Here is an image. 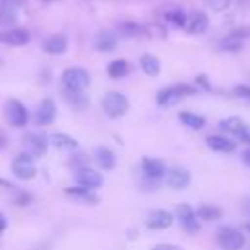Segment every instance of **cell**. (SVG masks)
Returning <instances> with one entry per match:
<instances>
[{"label": "cell", "instance_id": "1", "mask_svg": "<svg viewBox=\"0 0 250 250\" xmlns=\"http://www.w3.org/2000/svg\"><path fill=\"white\" fill-rule=\"evenodd\" d=\"M90 84V74L88 70L80 66H70L62 72V86L64 92H84Z\"/></svg>", "mask_w": 250, "mask_h": 250}, {"label": "cell", "instance_id": "2", "mask_svg": "<svg viewBox=\"0 0 250 250\" xmlns=\"http://www.w3.org/2000/svg\"><path fill=\"white\" fill-rule=\"evenodd\" d=\"M191 94H195L193 86H189V84H176V86L160 90L156 94V104L162 105V107H170V105L178 104L184 96H191Z\"/></svg>", "mask_w": 250, "mask_h": 250}, {"label": "cell", "instance_id": "3", "mask_svg": "<svg viewBox=\"0 0 250 250\" xmlns=\"http://www.w3.org/2000/svg\"><path fill=\"white\" fill-rule=\"evenodd\" d=\"M244 234L240 230H236L234 227H219L217 230V244L221 246V250H242L244 246Z\"/></svg>", "mask_w": 250, "mask_h": 250}, {"label": "cell", "instance_id": "4", "mask_svg": "<svg viewBox=\"0 0 250 250\" xmlns=\"http://www.w3.org/2000/svg\"><path fill=\"white\" fill-rule=\"evenodd\" d=\"M102 107L109 117H121L129 109V100L121 92H107L102 98Z\"/></svg>", "mask_w": 250, "mask_h": 250}, {"label": "cell", "instance_id": "5", "mask_svg": "<svg viewBox=\"0 0 250 250\" xmlns=\"http://www.w3.org/2000/svg\"><path fill=\"white\" fill-rule=\"evenodd\" d=\"M12 172L16 178L20 180H31L35 176V162H33V156L27 154V152H21L18 154L14 160H12Z\"/></svg>", "mask_w": 250, "mask_h": 250}, {"label": "cell", "instance_id": "6", "mask_svg": "<svg viewBox=\"0 0 250 250\" xmlns=\"http://www.w3.org/2000/svg\"><path fill=\"white\" fill-rule=\"evenodd\" d=\"M176 215H178V221H180V225L186 232L193 234V232L199 230V217L188 203H180L178 209H176Z\"/></svg>", "mask_w": 250, "mask_h": 250}, {"label": "cell", "instance_id": "7", "mask_svg": "<svg viewBox=\"0 0 250 250\" xmlns=\"http://www.w3.org/2000/svg\"><path fill=\"white\" fill-rule=\"evenodd\" d=\"M27 109L20 100H8L6 104V119L14 127H23L27 123Z\"/></svg>", "mask_w": 250, "mask_h": 250}, {"label": "cell", "instance_id": "8", "mask_svg": "<svg viewBox=\"0 0 250 250\" xmlns=\"http://www.w3.org/2000/svg\"><path fill=\"white\" fill-rule=\"evenodd\" d=\"M74 180L78 182V186L88 188V189H96V188H100V186H102V182H104L102 174H100V172H96L94 168H88V166L78 168V170L74 172Z\"/></svg>", "mask_w": 250, "mask_h": 250}, {"label": "cell", "instance_id": "9", "mask_svg": "<svg viewBox=\"0 0 250 250\" xmlns=\"http://www.w3.org/2000/svg\"><path fill=\"white\" fill-rule=\"evenodd\" d=\"M47 145H49L47 137H43L39 133H27L23 137V148L31 156H43L47 150Z\"/></svg>", "mask_w": 250, "mask_h": 250}, {"label": "cell", "instance_id": "10", "mask_svg": "<svg viewBox=\"0 0 250 250\" xmlns=\"http://www.w3.org/2000/svg\"><path fill=\"white\" fill-rule=\"evenodd\" d=\"M29 41V31L21 29V27H12V29H4L0 31V43L10 45V47H21Z\"/></svg>", "mask_w": 250, "mask_h": 250}, {"label": "cell", "instance_id": "11", "mask_svg": "<svg viewBox=\"0 0 250 250\" xmlns=\"http://www.w3.org/2000/svg\"><path fill=\"white\" fill-rule=\"evenodd\" d=\"M166 182L172 189H184V188L189 186L191 176L186 168H172V170L166 172Z\"/></svg>", "mask_w": 250, "mask_h": 250}, {"label": "cell", "instance_id": "12", "mask_svg": "<svg viewBox=\"0 0 250 250\" xmlns=\"http://www.w3.org/2000/svg\"><path fill=\"white\" fill-rule=\"evenodd\" d=\"M55 113H57L55 102L51 98H45V100H41V104H39V107L35 111V121L39 125H49V123H53Z\"/></svg>", "mask_w": 250, "mask_h": 250}, {"label": "cell", "instance_id": "13", "mask_svg": "<svg viewBox=\"0 0 250 250\" xmlns=\"http://www.w3.org/2000/svg\"><path fill=\"white\" fill-rule=\"evenodd\" d=\"M94 47L102 53H107V51H113L117 47V35L109 29H102L96 33L94 37Z\"/></svg>", "mask_w": 250, "mask_h": 250}, {"label": "cell", "instance_id": "14", "mask_svg": "<svg viewBox=\"0 0 250 250\" xmlns=\"http://www.w3.org/2000/svg\"><path fill=\"white\" fill-rule=\"evenodd\" d=\"M209 27V18L205 12H193L189 18H188V23H186V31L188 33H193V35H199L203 31H207Z\"/></svg>", "mask_w": 250, "mask_h": 250}, {"label": "cell", "instance_id": "15", "mask_svg": "<svg viewBox=\"0 0 250 250\" xmlns=\"http://www.w3.org/2000/svg\"><path fill=\"white\" fill-rule=\"evenodd\" d=\"M172 221H174L172 213L158 209V211H152V213L148 215V219H146V227L152 229V230H162V229H168V227L172 225Z\"/></svg>", "mask_w": 250, "mask_h": 250}, {"label": "cell", "instance_id": "16", "mask_svg": "<svg viewBox=\"0 0 250 250\" xmlns=\"http://www.w3.org/2000/svg\"><path fill=\"white\" fill-rule=\"evenodd\" d=\"M219 127H221L225 133H230V135H236V137H242L244 133H248L246 121H244L242 117H236V115L223 119V121L219 123Z\"/></svg>", "mask_w": 250, "mask_h": 250}, {"label": "cell", "instance_id": "17", "mask_svg": "<svg viewBox=\"0 0 250 250\" xmlns=\"http://www.w3.org/2000/svg\"><path fill=\"white\" fill-rule=\"evenodd\" d=\"M141 166H143V174H145L148 180H160V178L166 174L164 164H162L160 160H156V158H143Z\"/></svg>", "mask_w": 250, "mask_h": 250}, {"label": "cell", "instance_id": "18", "mask_svg": "<svg viewBox=\"0 0 250 250\" xmlns=\"http://www.w3.org/2000/svg\"><path fill=\"white\" fill-rule=\"evenodd\" d=\"M66 47H68L66 35H51V37H47L43 41V49L47 53H51V55H61V53L66 51Z\"/></svg>", "mask_w": 250, "mask_h": 250}, {"label": "cell", "instance_id": "19", "mask_svg": "<svg viewBox=\"0 0 250 250\" xmlns=\"http://www.w3.org/2000/svg\"><path fill=\"white\" fill-rule=\"evenodd\" d=\"M207 146L217 150V152H232L236 148V143L227 139V137H221V135H209L207 137Z\"/></svg>", "mask_w": 250, "mask_h": 250}, {"label": "cell", "instance_id": "20", "mask_svg": "<svg viewBox=\"0 0 250 250\" xmlns=\"http://www.w3.org/2000/svg\"><path fill=\"white\" fill-rule=\"evenodd\" d=\"M49 141H51L57 148H61V150H76V148H78V141H76L74 137L66 135V133H53Z\"/></svg>", "mask_w": 250, "mask_h": 250}, {"label": "cell", "instance_id": "21", "mask_svg": "<svg viewBox=\"0 0 250 250\" xmlns=\"http://www.w3.org/2000/svg\"><path fill=\"white\" fill-rule=\"evenodd\" d=\"M96 162H98V166L100 168H104V170H111L113 166H115V154L109 150V148H105V146H100L98 150H96Z\"/></svg>", "mask_w": 250, "mask_h": 250}, {"label": "cell", "instance_id": "22", "mask_svg": "<svg viewBox=\"0 0 250 250\" xmlns=\"http://www.w3.org/2000/svg\"><path fill=\"white\" fill-rule=\"evenodd\" d=\"M164 20H166L168 23L176 25V27H186V23H188V16L184 14V10H180V8H176V6L164 12Z\"/></svg>", "mask_w": 250, "mask_h": 250}, {"label": "cell", "instance_id": "23", "mask_svg": "<svg viewBox=\"0 0 250 250\" xmlns=\"http://www.w3.org/2000/svg\"><path fill=\"white\" fill-rule=\"evenodd\" d=\"M141 68H143V72L145 74H148V76H156L158 72H160V61L154 57V55H143L141 57Z\"/></svg>", "mask_w": 250, "mask_h": 250}, {"label": "cell", "instance_id": "24", "mask_svg": "<svg viewBox=\"0 0 250 250\" xmlns=\"http://www.w3.org/2000/svg\"><path fill=\"white\" fill-rule=\"evenodd\" d=\"M178 117L186 127H189L193 131H199V129L205 127V117H201V115H195V113H189V111H182Z\"/></svg>", "mask_w": 250, "mask_h": 250}, {"label": "cell", "instance_id": "25", "mask_svg": "<svg viewBox=\"0 0 250 250\" xmlns=\"http://www.w3.org/2000/svg\"><path fill=\"white\" fill-rule=\"evenodd\" d=\"M117 29H119V33L125 35V37H139V35L145 33V27H143L141 23H137V21H121V23L117 25Z\"/></svg>", "mask_w": 250, "mask_h": 250}, {"label": "cell", "instance_id": "26", "mask_svg": "<svg viewBox=\"0 0 250 250\" xmlns=\"http://www.w3.org/2000/svg\"><path fill=\"white\" fill-rule=\"evenodd\" d=\"M18 8L16 6H12V4H8V2H4V0H0V23H4V25H10V23H14L16 21V18H18Z\"/></svg>", "mask_w": 250, "mask_h": 250}, {"label": "cell", "instance_id": "27", "mask_svg": "<svg viewBox=\"0 0 250 250\" xmlns=\"http://www.w3.org/2000/svg\"><path fill=\"white\" fill-rule=\"evenodd\" d=\"M127 72H129V62H127L125 59H115V61H111L109 66H107V74H109L111 78H121V76H125Z\"/></svg>", "mask_w": 250, "mask_h": 250}, {"label": "cell", "instance_id": "28", "mask_svg": "<svg viewBox=\"0 0 250 250\" xmlns=\"http://www.w3.org/2000/svg\"><path fill=\"white\" fill-rule=\"evenodd\" d=\"M195 213H197V217L201 221H217L223 215V211L219 207H215V205H199V209Z\"/></svg>", "mask_w": 250, "mask_h": 250}, {"label": "cell", "instance_id": "29", "mask_svg": "<svg viewBox=\"0 0 250 250\" xmlns=\"http://www.w3.org/2000/svg\"><path fill=\"white\" fill-rule=\"evenodd\" d=\"M64 94H66L68 102H70L76 109H84V107L88 105V100H86L84 92H64Z\"/></svg>", "mask_w": 250, "mask_h": 250}, {"label": "cell", "instance_id": "30", "mask_svg": "<svg viewBox=\"0 0 250 250\" xmlns=\"http://www.w3.org/2000/svg\"><path fill=\"white\" fill-rule=\"evenodd\" d=\"M240 47H242V41H238V39H234V37H230V35H227V37L219 43V49H221V51H230V53L240 51Z\"/></svg>", "mask_w": 250, "mask_h": 250}, {"label": "cell", "instance_id": "31", "mask_svg": "<svg viewBox=\"0 0 250 250\" xmlns=\"http://www.w3.org/2000/svg\"><path fill=\"white\" fill-rule=\"evenodd\" d=\"M205 6L213 12H225L230 6V0H205Z\"/></svg>", "mask_w": 250, "mask_h": 250}, {"label": "cell", "instance_id": "32", "mask_svg": "<svg viewBox=\"0 0 250 250\" xmlns=\"http://www.w3.org/2000/svg\"><path fill=\"white\" fill-rule=\"evenodd\" d=\"M66 193L76 195V197H84V199H94V195L90 193V189H88V188H68V189H66Z\"/></svg>", "mask_w": 250, "mask_h": 250}, {"label": "cell", "instance_id": "33", "mask_svg": "<svg viewBox=\"0 0 250 250\" xmlns=\"http://www.w3.org/2000/svg\"><path fill=\"white\" fill-rule=\"evenodd\" d=\"M229 35H230V37H234V39H238V41L250 39V27H238V29H232Z\"/></svg>", "mask_w": 250, "mask_h": 250}, {"label": "cell", "instance_id": "34", "mask_svg": "<svg viewBox=\"0 0 250 250\" xmlns=\"http://www.w3.org/2000/svg\"><path fill=\"white\" fill-rule=\"evenodd\" d=\"M234 94H236V96H240V98H248V100H250V86L240 84V86H236V88H234Z\"/></svg>", "mask_w": 250, "mask_h": 250}, {"label": "cell", "instance_id": "35", "mask_svg": "<svg viewBox=\"0 0 250 250\" xmlns=\"http://www.w3.org/2000/svg\"><path fill=\"white\" fill-rule=\"evenodd\" d=\"M195 82H197V84H199V86H201L203 90H211V84L207 82V76H203V74H199V76L195 78Z\"/></svg>", "mask_w": 250, "mask_h": 250}, {"label": "cell", "instance_id": "36", "mask_svg": "<svg viewBox=\"0 0 250 250\" xmlns=\"http://www.w3.org/2000/svg\"><path fill=\"white\" fill-rule=\"evenodd\" d=\"M152 250H182V248L176 244H156Z\"/></svg>", "mask_w": 250, "mask_h": 250}, {"label": "cell", "instance_id": "37", "mask_svg": "<svg viewBox=\"0 0 250 250\" xmlns=\"http://www.w3.org/2000/svg\"><path fill=\"white\" fill-rule=\"evenodd\" d=\"M242 211L250 217V197H248V199H244V203H242Z\"/></svg>", "mask_w": 250, "mask_h": 250}, {"label": "cell", "instance_id": "38", "mask_svg": "<svg viewBox=\"0 0 250 250\" xmlns=\"http://www.w3.org/2000/svg\"><path fill=\"white\" fill-rule=\"evenodd\" d=\"M4 2H8V4H12V6H16V8H21V6L25 4V0H4Z\"/></svg>", "mask_w": 250, "mask_h": 250}, {"label": "cell", "instance_id": "39", "mask_svg": "<svg viewBox=\"0 0 250 250\" xmlns=\"http://www.w3.org/2000/svg\"><path fill=\"white\" fill-rule=\"evenodd\" d=\"M242 160H244V164H246V166H250V148L242 152Z\"/></svg>", "mask_w": 250, "mask_h": 250}, {"label": "cell", "instance_id": "40", "mask_svg": "<svg viewBox=\"0 0 250 250\" xmlns=\"http://www.w3.org/2000/svg\"><path fill=\"white\" fill-rule=\"evenodd\" d=\"M6 229V217L4 215H0V232Z\"/></svg>", "mask_w": 250, "mask_h": 250}, {"label": "cell", "instance_id": "41", "mask_svg": "<svg viewBox=\"0 0 250 250\" xmlns=\"http://www.w3.org/2000/svg\"><path fill=\"white\" fill-rule=\"evenodd\" d=\"M238 139H240L242 143H248V145H250V133H244V135H242V137H238Z\"/></svg>", "mask_w": 250, "mask_h": 250}, {"label": "cell", "instance_id": "42", "mask_svg": "<svg viewBox=\"0 0 250 250\" xmlns=\"http://www.w3.org/2000/svg\"><path fill=\"white\" fill-rule=\"evenodd\" d=\"M6 146V135L0 131V148H4Z\"/></svg>", "mask_w": 250, "mask_h": 250}, {"label": "cell", "instance_id": "43", "mask_svg": "<svg viewBox=\"0 0 250 250\" xmlns=\"http://www.w3.org/2000/svg\"><path fill=\"white\" fill-rule=\"evenodd\" d=\"M244 229H246V230L250 232V223H246V225H244Z\"/></svg>", "mask_w": 250, "mask_h": 250}, {"label": "cell", "instance_id": "44", "mask_svg": "<svg viewBox=\"0 0 250 250\" xmlns=\"http://www.w3.org/2000/svg\"><path fill=\"white\" fill-rule=\"evenodd\" d=\"M43 2H59V0H43Z\"/></svg>", "mask_w": 250, "mask_h": 250}]
</instances>
